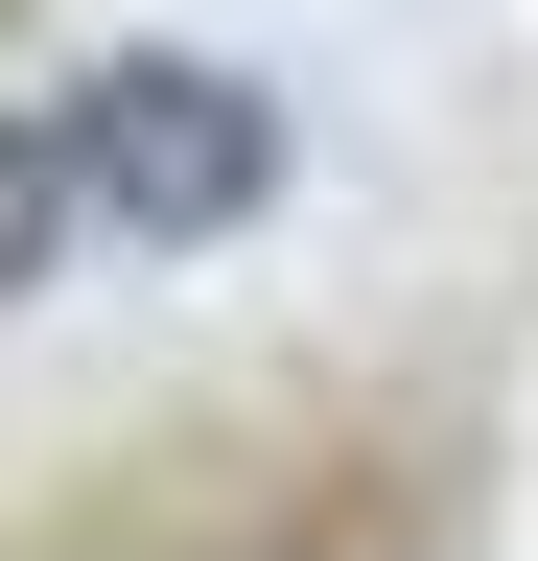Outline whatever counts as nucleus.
I'll list each match as a JSON object with an SVG mask.
<instances>
[{
    "mask_svg": "<svg viewBox=\"0 0 538 561\" xmlns=\"http://www.w3.org/2000/svg\"><path fill=\"white\" fill-rule=\"evenodd\" d=\"M71 164H94L117 257H211V234L282 210V94L211 70V47H117V70H71Z\"/></svg>",
    "mask_w": 538,
    "mask_h": 561,
    "instance_id": "f257e3e1",
    "label": "nucleus"
},
{
    "mask_svg": "<svg viewBox=\"0 0 538 561\" xmlns=\"http://www.w3.org/2000/svg\"><path fill=\"white\" fill-rule=\"evenodd\" d=\"M94 257V164H71V94H0V305Z\"/></svg>",
    "mask_w": 538,
    "mask_h": 561,
    "instance_id": "f03ea898",
    "label": "nucleus"
}]
</instances>
